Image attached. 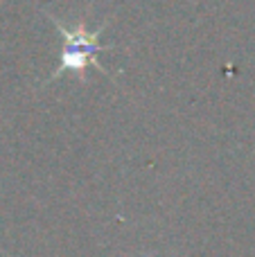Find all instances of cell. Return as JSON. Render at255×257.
<instances>
[{"label":"cell","mask_w":255,"mask_h":257,"mask_svg":"<svg viewBox=\"0 0 255 257\" xmlns=\"http://www.w3.org/2000/svg\"><path fill=\"white\" fill-rule=\"evenodd\" d=\"M57 30L66 36V48H63V54H61V66L57 68L54 77L61 75L66 70H72L84 79V72L88 66H97L95 63V54L102 50V45L97 43V36L102 30L97 32H86L84 27H75V30H68L63 27L61 23L54 21Z\"/></svg>","instance_id":"1"}]
</instances>
